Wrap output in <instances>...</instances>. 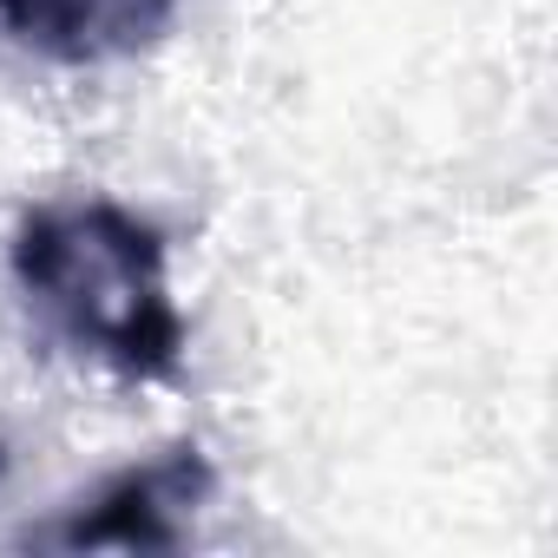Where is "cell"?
Instances as JSON below:
<instances>
[{
	"instance_id": "6da1fadb",
	"label": "cell",
	"mask_w": 558,
	"mask_h": 558,
	"mask_svg": "<svg viewBox=\"0 0 558 558\" xmlns=\"http://www.w3.org/2000/svg\"><path fill=\"white\" fill-rule=\"evenodd\" d=\"M14 283L40 323L80 355L171 381L184 362V316L171 303L165 236L112 197L34 204L14 230Z\"/></svg>"
},
{
	"instance_id": "7a4b0ae2",
	"label": "cell",
	"mask_w": 558,
	"mask_h": 558,
	"mask_svg": "<svg viewBox=\"0 0 558 558\" xmlns=\"http://www.w3.org/2000/svg\"><path fill=\"white\" fill-rule=\"evenodd\" d=\"M210 493H217L210 460L197 447H171L145 466L112 473L93 499L34 525L21 545H47V551H178V545H191L197 512L210 506Z\"/></svg>"
},
{
	"instance_id": "3957f363",
	"label": "cell",
	"mask_w": 558,
	"mask_h": 558,
	"mask_svg": "<svg viewBox=\"0 0 558 558\" xmlns=\"http://www.w3.org/2000/svg\"><path fill=\"white\" fill-rule=\"evenodd\" d=\"M178 0H0V40L60 60V66H106L165 34Z\"/></svg>"
},
{
	"instance_id": "277c9868",
	"label": "cell",
	"mask_w": 558,
	"mask_h": 558,
	"mask_svg": "<svg viewBox=\"0 0 558 558\" xmlns=\"http://www.w3.org/2000/svg\"><path fill=\"white\" fill-rule=\"evenodd\" d=\"M0 480H8V453H0Z\"/></svg>"
}]
</instances>
